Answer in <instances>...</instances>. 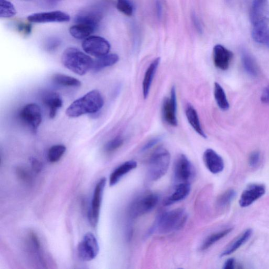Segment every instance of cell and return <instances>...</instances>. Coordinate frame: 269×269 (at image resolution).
<instances>
[{
  "mask_svg": "<svg viewBox=\"0 0 269 269\" xmlns=\"http://www.w3.org/2000/svg\"><path fill=\"white\" fill-rule=\"evenodd\" d=\"M124 144V139L121 136H117L109 141L104 147V151L111 154L119 149Z\"/></svg>",
  "mask_w": 269,
  "mask_h": 269,
  "instance_id": "cell-35",
  "label": "cell"
},
{
  "mask_svg": "<svg viewBox=\"0 0 269 269\" xmlns=\"http://www.w3.org/2000/svg\"><path fill=\"white\" fill-rule=\"evenodd\" d=\"M187 219V215L185 211L182 208L164 213L157 219L154 230L160 234L177 231L184 227Z\"/></svg>",
  "mask_w": 269,
  "mask_h": 269,
  "instance_id": "cell-3",
  "label": "cell"
},
{
  "mask_svg": "<svg viewBox=\"0 0 269 269\" xmlns=\"http://www.w3.org/2000/svg\"><path fill=\"white\" fill-rule=\"evenodd\" d=\"M155 6L157 18L160 20L162 18L163 13L162 5L161 0H156Z\"/></svg>",
  "mask_w": 269,
  "mask_h": 269,
  "instance_id": "cell-43",
  "label": "cell"
},
{
  "mask_svg": "<svg viewBox=\"0 0 269 269\" xmlns=\"http://www.w3.org/2000/svg\"><path fill=\"white\" fill-rule=\"evenodd\" d=\"M170 163V155L163 147L157 149L151 155L148 166V177L152 181L162 178L167 173Z\"/></svg>",
  "mask_w": 269,
  "mask_h": 269,
  "instance_id": "cell-4",
  "label": "cell"
},
{
  "mask_svg": "<svg viewBox=\"0 0 269 269\" xmlns=\"http://www.w3.org/2000/svg\"><path fill=\"white\" fill-rule=\"evenodd\" d=\"M233 54L223 45H216L213 50V60L215 67L223 71L227 70L230 65Z\"/></svg>",
  "mask_w": 269,
  "mask_h": 269,
  "instance_id": "cell-15",
  "label": "cell"
},
{
  "mask_svg": "<svg viewBox=\"0 0 269 269\" xmlns=\"http://www.w3.org/2000/svg\"><path fill=\"white\" fill-rule=\"evenodd\" d=\"M265 193V187L261 184H252L243 192L240 200L242 207L245 208L262 197Z\"/></svg>",
  "mask_w": 269,
  "mask_h": 269,
  "instance_id": "cell-13",
  "label": "cell"
},
{
  "mask_svg": "<svg viewBox=\"0 0 269 269\" xmlns=\"http://www.w3.org/2000/svg\"><path fill=\"white\" fill-rule=\"evenodd\" d=\"M19 116L31 131L37 133L42 121L41 109L39 106L35 103L27 104L21 109Z\"/></svg>",
  "mask_w": 269,
  "mask_h": 269,
  "instance_id": "cell-9",
  "label": "cell"
},
{
  "mask_svg": "<svg viewBox=\"0 0 269 269\" xmlns=\"http://www.w3.org/2000/svg\"><path fill=\"white\" fill-rule=\"evenodd\" d=\"M250 19L253 26L269 25L268 0H252Z\"/></svg>",
  "mask_w": 269,
  "mask_h": 269,
  "instance_id": "cell-8",
  "label": "cell"
},
{
  "mask_svg": "<svg viewBox=\"0 0 269 269\" xmlns=\"http://www.w3.org/2000/svg\"><path fill=\"white\" fill-rule=\"evenodd\" d=\"M52 79L55 83L62 86L77 87L82 85L81 82L77 79L65 74H55L52 76Z\"/></svg>",
  "mask_w": 269,
  "mask_h": 269,
  "instance_id": "cell-27",
  "label": "cell"
},
{
  "mask_svg": "<svg viewBox=\"0 0 269 269\" xmlns=\"http://www.w3.org/2000/svg\"><path fill=\"white\" fill-rule=\"evenodd\" d=\"M232 229L230 228L211 235L207 239H205L202 244L201 248V250H205L210 248L217 242L224 238V237L232 231Z\"/></svg>",
  "mask_w": 269,
  "mask_h": 269,
  "instance_id": "cell-30",
  "label": "cell"
},
{
  "mask_svg": "<svg viewBox=\"0 0 269 269\" xmlns=\"http://www.w3.org/2000/svg\"><path fill=\"white\" fill-rule=\"evenodd\" d=\"M191 192V186L188 183H181L176 188L175 192L165 201V205H169L185 199Z\"/></svg>",
  "mask_w": 269,
  "mask_h": 269,
  "instance_id": "cell-22",
  "label": "cell"
},
{
  "mask_svg": "<svg viewBox=\"0 0 269 269\" xmlns=\"http://www.w3.org/2000/svg\"><path fill=\"white\" fill-rule=\"evenodd\" d=\"M116 7L119 12L128 17H131L134 11V7L131 0H117Z\"/></svg>",
  "mask_w": 269,
  "mask_h": 269,
  "instance_id": "cell-33",
  "label": "cell"
},
{
  "mask_svg": "<svg viewBox=\"0 0 269 269\" xmlns=\"http://www.w3.org/2000/svg\"><path fill=\"white\" fill-rule=\"evenodd\" d=\"M18 30L25 35H29L31 33L32 26L29 24L21 23L18 26Z\"/></svg>",
  "mask_w": 269,
  "mask_h": 269,
  "instance_id": "cell-42",
  "label": "cell"
},
{
  "mask_svg": "<svg viewBox=\"0 0 269 269\" xmlns=\"http://www.w3.org/2000/svg\"><path fill=\"white\" fill-rule=\"evenodd\" d=\"M137 166V163L134 161H128L120 165L110 175L109 185L113 186L117 184L126 174L135 169Z\"/></svg>",
  "mask_w": 269,
  "mask_h": 269,
  "instance_id": "cell-19",
  "label": "cell"
},
{
  "mask_svg": "<svg viewBox=\"0 0 269 269\" xmlns=\"http://www.w3.org/2000/svg\"><path fill=\"white\" fill-rule=\"evenodd\" d=\"M214 97L218 106L221 110L226 111L229 109V104L226 93L223 87L218 83H215Z\"/></svg>",
  "mask_w": 269,
  "mask_h": 269,
  "instance_id": "cell-29",
  "label": "cell"
},
{
  "mask_svg": "<svg viewBox=\"0 0 269 269\" xmlns=\"http://www.w3.org/2000/svg\"><path fill=\"white\" fill-rule=\"evenodd\" d=\"M192 19L193 21L194 26L195 29H196L197 33L201 35L202 34V31H203L202 25L198 18L197 17L196 14L194 13H192Z\"/></svg>",
  "mask_w": 269,
  "mask_h": 269,
  "instance_id": "cell-41",
  "label": "cell"
},
{
  "mask_svg": "<svg viewBox=\"0 0 269 269\" xmlns=\"http://www.w3.org/2000/svg\"><path fill=\"white\" fill-rule=\"evenodd\" d=\"M159 200L157 195L147 194L137 198L131 204L129 210L130 216L133 219L144 215L152 211Z\"/></svg>",
  "mask_w": 269,
  "mask_h": 269,
  "instance_id": "cell-5",
  "label": "cell"
},
{
  "mask_svg": "<svg viewBox=\"0 0 269 269\" xmlns=\"http://www.w3.org/2000/svg\"><path fill=\"white\" fill-rule=\"evenodd\" d=\"M118 61L119 56L117 54H107L97 57V59L94 61L91 70L94 72H98L105 68L115 65Z\"/></svg>",
  "mask_w": 269,
  "mask_h": 269,
  "instance_id": "cell-20",
  "label": "cell"
},
{
  "mask_svg": "<svg viewBox=\"0 0 269 269\" xmlns=\"http://www.w3.org/2000/svg\"><path fill=\"white\" fill-rule=\"evenodd\" d=\"M260 161V154L258 152H254L251 154L249 159V163L251 167H257Z\"/></svg>",
  "mask_w": 269,
  "mask_h": 269,
  "instance_id": "cell-38",
  "label": "cell"
},
{
  "mask_svg": "<svg viewBox=\"0 0 269 269\" xmlns=\"http://www.w3.org/2000/svg\"><path fill=\"white\" fill-rule=\"evenodd\" d=\"M97 28V27L85 23H77V24L71 27L70 33L75 39L78 40L86 39L89 37Z\"/></svg>",
  "mask_w": 269,
  "mask_h": 269,
  "instance_id": "cell-24",
  "label": "cell"
},
{
  "mask_svg": "<svg viewBox=\"0 0 269 269\" xmlns=\"http://www.w3.org/2000/svg\"><path fill=\"white\" fill-rule=\"evenodd\" d=\"M82 47L87 54L99 57L108 54L110 45L102 37L92 36L85 39L82 43Z\"/></svg>",
  "mask_w": 269,
  "mask_h": 269,
  "instance_id": "cell-10",
  "label": "cell"
},
{
  "mask_svg": "<svg viewBox=\"0 0 269 269\" xmlns=\"http://www.w3.org/2000/svg\"><path fill=\"white\" fill-rule=\"evenodd\" d=\"M242 58L243 66L246 72L252 76H257L259 71L255 59L245 50L242 52Z\"/></svg>",
  "mask_w": 269,
  "mask_h": 269,
  "instance_id": "cell-28",
  "label": "cell"
},
{
  "mask_svg": "<svg viewBox=\"0 0 269 269\" xmlns=\"http://www.w3.org/2000/svg\"><path fill=\"white\" fill-rule=\"evenodd\" d=\"M186 115L189 123L195 131L202 137L206 138L207 135L202 129L198 114L193 106L191 105L187 106L186 109Z\"/></svg>",
  "mask_w": 269,
  "mask_h": 269,
  "instance_id": "cell-25",
  "label": "cell"
},
{
  "mask_svg": "<svg viewBox=\"0 0 269 269\" xmlns=\"http://www.w3.org/2000/svg\"><path fill=\"white\" fill-rule=\"evenodd\" d=\"M99 245L96 237L91 233L85 234L78 244L77 251L79 258L84 261H90L96 258L99 252Z\"/></svg>",
  "mask_w": 269,
  "mask_h": 269,
  "instance_id": "cell-6",
  "label": "cell"
},
{
  "mask_svg": "<svg viewBox=\"0 0 269 269\" xmlns=\"http://www.w3.org/2000/svg\"><path fill=\"white\" fill-rule=\"evenodd\" d=\"M251 36L256 43L269 49V25L253 26Z\"/></svg>",
  "mask_w": 269,
  "mask_h": 269,
  "instance_id": "cell-21",
  "label": "cell"
},
{
  "mask_svg": "<svg viewBox=\"0 0 269 269\" xmlns=\"http://www.w3.org/2000/svg\"><path fill=\"white\" fill-rule=\"evenodd\" d=\"M226 1H227L228 2H231L232 0H226Z\"/></svg>",
  "mask_w": 269,
  "mask_h": 269,
  "instance_id": "cell-46",
  "label": "cell"
},
{
  "mask_svg": "<svg viewBox=\"0 0 269 269\" xmlns=\"http://www.w3.org/2000/svg\"><path fill=\"white\" fill-rule=\"evenodd\" d=\"M234 268V260L232 258L228 259L225 263L224 268L233 269Z\"/></svg>",
  "mask_w": 269,
  "mask_h": 269,
  "instance_id": "cell-45",
  "label": "cell"
},
{
  "mask_svg": "<svg viewBox=\"0 0 269 269\" xmlns=\"http://www.w3.org/2000/svg\"><path fill=\"white\" fill-rule=\"evenodd\" d=\"M160 62V57L156 58L152 62L146 71L143 82H142V92H143L145 99H146L148 97L154 77L158 67H159Z\"/></svg>",
  "mask_w": 269,
  "mask_h": 269,
  "instance_id": "cell-18",
  "label": "cell"
},
{
  "mask_svg": "<svg viewBox=\"0 0 269 269\" xmlns=\"http://www.w3.org/2000/svg\"><path fill=\"white\" fill-rule=\"evenodd\" d=\"M252 233L251 229L246 230L238 237L221 254V257L229 256L245 244L250 238Z\"/></svg>",
  "mask_w": 269,
  "mask_h": 269,
  "instance_id": "cell-26",
  "label": "cell"
},
{
  "mask_svg": "<svg viewBox=\"0 0 269 269\" xmlns=\"http://www.w3.org/2000/svg\"><path fill=\"white\" fill-rule=\"evenodd\" d=\"M203 162L205 166L213 173L221 172L224 168V160L212 149H208L203 154Z\"/></svg>",
  "mask_w": 269,
  "mask_h": 269,
  "instance_id": "cell-16",
  "label": "cell"
},
{
  "mask_svg": "<svg viewBox=\"0 0 269 269\" xmlns=\"http://www.w3.org/2000/svg\"><path fill=\"white\" fill-rule=\"evenodd\" d=\"M42 101L49 109V117L54 118L58 110L63 106V102L59 95L53 92H46L42 94Z\"/></svg>",
  "mask_w": 269,
  "mask_h": 269,
  "instance_id": "cell-17",
  "label": "cell"
},
{
  "mask_svg": "<svg viewBox=\"0 0 269 269\" xmlns=\"http://www.w3.org/2000/svg\"><path fill=\"white\" fill-rule=\"evenodd\" d=\"M30 163L32 168H33L35 172L39 173L41 171L43 168V165L40 161L37 159V158H31L30 159Z\"/></svg>",
  "mask_w": 269,
  "mask_h": 269,
  "instance_id": "cell-40",
  "label": "cell"
},
{
  "mask_svg": "<svg viewBox=\"0 0 269 269\" xmlns=\"http://www.w3.org/2000/svg\"><path fill=\"white\" fill-rule=\"evenodd\" d=\"M104 104L100 92L92 90L73 102L67 108L66 114L71 118H76L85 114H95L101 110Z\"/></svg>",
  "mask_w": 269,
  "mask_h": 269,
  "instance_id": "cell-1",
  "label": "cell"
},
{
  "mask_svg": "<svg viewBox=\"0 0 269 269\" xmlns=\"http://www.w3.org/2000/svg\"><path fill=\"white\" fill-rule=\"evenodd\" d=\"M177 96L175 87H172L170 96L166 98L163 104L162 114L165 121L173 127L178 125L177 117Z\"/></svg>",
  "mask_w": 269,
  "mask_h": 269,
  "instance_id": "cell-11",
  "label": "cell"
},
{
  "mask_svg": "<svg viewBox=\"0 0 269 269\" xmlns=\"http://www.w3.org/2000/svg\"><path fill=\"white\" fill-rule=\"evenodd\" d=\"M102 19V13L96 10L86 11L75 18L77 23H85L98 27Z\"/></svg>",
  "mask_w": 269,
  "mask_h": 269,
  "instance_id": "cell-23",
  "label": "cell"
},
{
  "mask_svg": "<svg viewBox=\"0 0 269 269\" xmlns=\"http://www.w3.org/2000/svg\"><path fill=\"white\" fill-rule=\"evenodd\" d=\"M17 13L14 5L8 0H0V17L9 18Z\"/></svg>",
  "mask_w": 269,
  "mask_h": 269,
  "instance_id": "cell-32",
  "label": "cell"
},
{
  "mask_svg": "<svg viewBox=\"0 0 269 269\" xmlns=\"http://www.w3.org/2000/svg\"><path fill=\"white\" fill-rule=\"evenodd\" d=\"M261 100L264 103H269V86L266 87L263 91Z\"/></svg>",
  "mask_w": 269,
  "mask_h": 269,
  "instance_id": "cell-44",
  "label": "cell"
},
{
  "mask_svg": "<svg viewBox=\"0 0 269 269\" xmlns=\"http://www.w3.org/2000/svg\"><path fill=\"white\" fill-rule=\"evenodd\" d=\"M27 20L32 23H63L70 20V15L61 11L40 12L31 14L27 17Z\"/></svg>",
  "mask_w": 269,
  "mask_h": 269,
  "instance_id": "cell-12",
  "label": "cell"
},
{
  "mask_svg": "<svg viewBox=\"0 0 269 269\" xmlns=\"http://www.w3.org/2000/svg\"><path fill=\"white\" fill-rule=\"evenodd\" d=\"M192 165L185 155H181L177 158L174 173L175 178L181 183H188L192 175Z\"/></svg>",
  "mask_w": 269,
  "mask_h": 269,
  "instance_id": "cell-14",
  "label": "cell"
},
{
  "mask_svg": "<svg viewBox=\"0 0 269 269\" xmlns=\"http://www.w3.org/2000/svg\"><path fill=\"white\" fill-rule=\"evenodd\" d=\"M235 195L234 190H228L218 198L217 201L218 206L221 208L226 207L232 201Z\"/></svg>",
  "mask_w": 269,
  "mask_h": 269,
  "instance_id": "cell-34",
  "label": "cell"
},
{
  "mask_svg": "<svg viewBox=\"0 0 269 269\" xmlns=\"http://www.w3.org/2000/svg\"><path fill=\"white\" fill-rule=\"evenodd\" d=\"M106 179L102 178L95 188L91 207L88 215L89 223L92 227H96L99 220L102 201Z\"/></svg>",
  "mask_w": 269,
  "mask_h": 269,
  "instance_id": "cell-7",
  "label": "cell"
},
{
  "mask_svg": "<svg viewBox=\"0 0 269 269\" xmlns=\"http://www.w3.org/2000/svg\"><path fill=\"white\" fill-rule=\"evenodd\" d=\"M67 148L63 145H56L52 146L47 154V158L51 163L58 162L66 152Z\"/></svg>",
  "mask_w": 269,
  "mask_h": 269,
  "instance_id": "cell-31",
  "label": "cell"
},
{
  "mask_svg": "<svg viewBox=\"0 0 269 269\" xmlns=\"http://www.w3.org/2000/svg\"><path fill=\"white\" fill-rule=\"evenodd\" d=\"M161 139L162 138L160 137H155L154 138L152 139L151 140L148 141L143 147H142L141 151L145 152L151 149L156 144H157L158 142H160Z\"/></svg>",
  "mask_w": 269,
  "mask_h": 269,
  "instance_id": "cell-39",
  "label": "cell"
},
{
  "mask_svg": "<svg viewBox=\"0 0 269 269\" xmlns=\"http://www.w3.org/2000/svg\"><path fill=\"white\" fill-rule=\"evenodd\" d=\"M17 177L22 183L31 185L33 182V178L29 171L23 167H18L16 169Z\"/></svg>",
  "mask_w": 269,
  "mask_h": 269,
  "instance_id": "cell-36",
  "label": "cell"
},
{
  "mask_svg": "<svg viewBox=\"0 0 269 269\" xmlns=\"http://www.w3.org/2000/svg\"><path fill=\"white\" fill-rule=\"evenodd\" d=\"M61 61L66 68L81 76L92 69L94 62L89 56L74 47L66 50L62 55Z\"/></svg>",
  "mask_w": 269,
  "mask_h": 269,
  "instance_id": "cell-2",
  "label": "cell"
},
{
  "mask_svg": "<svg viewBox=\"0 0 269 269\" xmlns=\"http://www.w3.org/2000/svg\"><path fill=\"white\" fill-rule=\"evenodd\" d=\"M61 41L57 38H51L47 40L44 44L45 50L49 52H52L57 49L61 45Z\"/></svg>",
  "mask_w": 269,
  "mask_h": 269,
  "instance_id": "cell-37",
  "label": "cell"
}]
</instances>
